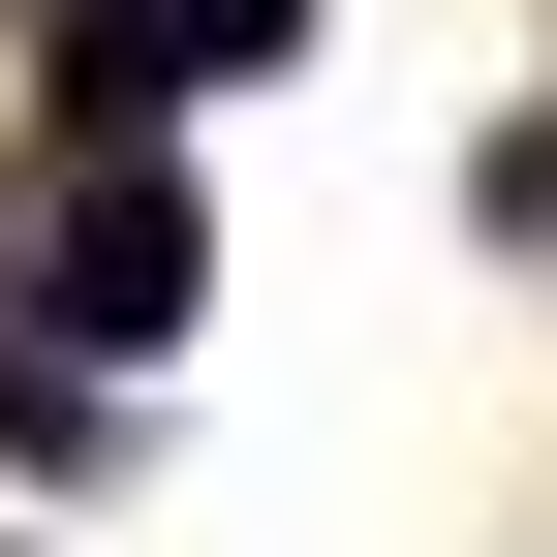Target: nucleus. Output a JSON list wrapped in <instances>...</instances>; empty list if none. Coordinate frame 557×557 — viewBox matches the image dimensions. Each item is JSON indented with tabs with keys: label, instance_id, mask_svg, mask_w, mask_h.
<instances>
[{
	"label": "nucleus",
	"instance_id": "1",
	"mask_svg": "<svg viewBox=\"0 0 557 557\" xmlns=\"http://www.w3.org/2000/svg\"><path fill=\"white\" fill-rule=\"evenodd\" d=\"M186 278H218V248H186V186L94 156V186H62V248H32V310H62V372H124V341H186Z\"/></svg>",
	"mask_w": 557,
	"mask_h": 557
},
{
	"label": "nucleus",
	"instance_id": "2",
	"mask_svg": "<svg viewBox=\"0 0 557 557\" xmlns=\"http://www.w3.org/2000/svg\"><path fill=\"white\" fill-rule=\"evenodd\" d=\"M278 32H310V0H94V32H62V124L124 156V124H156L186 62H278Z\"/></svg>",
	"mask_w": 557,
	"mask_h": 557
}]
</instances>
